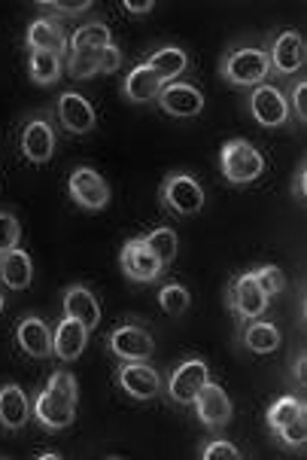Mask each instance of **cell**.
I'll return each mask as SVG.
<instances>
[{"label": "cell", "mask_w": 307, "mask_h": 460, "mask_svg": "<svg viewBox=\"0 0 307 460\" xmlns=\"http://www.w3.org/2000/svg\"><path fill=\"white\" fill-rule=\"evenodd\" d=\"M271 74V65H268V52L259 49V46H238V49L225 52V58L219 61V76L228 85H262Z\"/></svg>", "instance_id": "6da1fadb"}, {"label": "cell", "mask_w": 307, "mask_h": 460, "mask_svg": "<svg viewBox=\"0 0 307 460\" xmlns=\"http://www.w3.org/2000/svg\"><path fill=\"white\" fill-rule=\"evenodd\" d=\"M219 171L228 183H253L265 174V155L250 140H225L219 150Z\"/></svg>", "instance_id": "7a4b0ae2"}, {"label": "cell", "mask_w": 307, "mask_h": 460, "mask_svg": "<svg viewBox=\"0 0 307 460\" xmlns=\"http://www.w3.org/2000/svg\"><path fill=\"white\" fill-rule=\"evenodd\" d=\"M159 201L164 210H171V214H177V217H195V214H201V208H204V190L192 174L174 171V174H168L162 181Z\"/></svg>", "instance_id": "3957f363"}, {"label": "cell", "mask_w": 307, "mask_h": 460, "mask_svg": "<svg viewBox=\"0 0 307 460\" xmlns=\"http://www.w3.org/2000/svg\"><path fill=\"white\" fill-rule=\"evenodd\" d=\"M110 354H116L122 363H149L155 350V339L140 323H119L107 339Z\"/></svg>", "instance_id": "277c9868"}, {"label": "cell", "mask_w": 307, "mask_h": 460, "mask_svg": "<svg viewBox=\"0 0 307 460\" xmlns=\"http://www.w3.org/2000/svg\"><path fill=\"white\" fill-rule=\"evenodd\" d=\"M268 296L259 290L253 271H243L228 284V308H232V314L238 317L241 323L247 321H256V317H262L268 311Z\"/></svg>", "instance_id": "5b68a950"}, {"label": "cell", "mask_w": 307, "mask_h": 460, "mask_svg": "<svg viewBox=\"0 0 307 460\" xmlns=\"http://www.w3.org/2000/svg\"><path fill=\"white\" fill-rule=\"evenodd\" d=\"M119 265L122 275L128 280H137V284H153L164 275V265L149 247L144 244V238H128L119 251Z\"/></svg>", "instance_id": "8992f818"}, {"label": "cell", "mask_w": 307, "mask_h": 460, "mask_svg": "<svg viewBox=\"0 0 307 460\" xmlns=\"http://www.w3.org/2000/svg\"><path fill=\"white\" fill-rule=\"evenodd\" d=\"M67 192H70V199H74V205H80L83 210H89V214L104 210L110 201L107 181L94 168H85V165L74 168V174H70V181H67Z\"/></svg>", "instance_id": "52a82bcc"}, {"label": "cell", "mask_w": 307, "mask_h": 460, "mask_svg": "<svg viewBox=\"0 0 307 460\" xmlns=\"http://www.w3.org/2000/svg\"><path fill=\"white\" fill-rule=\"evenodd\" d=\"M250 113L262 128H283L289 122V101L277 85H253L250 92Z\"/></svg>", "instance_id": "ba28073f"}, {"label": "cell", "mask_w": 307, "mask_h": 460, "mask_svg": "<svg viewBox=\"0 0 307 460\" xmlns=\"http://www.w3.org/2000/svg\"><path fill=\"white\" fill-rule=\"evenodd\" d=\"M31 411H34V418L40 420L49 433L55 430H65L76 420V402L67 400L65 394H58L55 387L46 385L40 394H37L34 405H31Z\"/></svg>", "instance_id": "9c48e42d"}, {"label": "cell", "mask_w": 307, "mask_h": 460, "mask_svg": "<svg viewBox=\"0 0 307 460\" xmlns=\"http://www.w3.org/2000/svg\"><path fill=\"white\" fill-rule=\"evenodd\" d=\"M210 381V369H207V363L204 360H183L177 366L174 372H171V378H168V396H171V402H177V405H192L195 402V396L201 394V387Z\"/></svg>", "instance_id": "30bf717a"}, {"label": "cell", "mask_w": 307, "mask_h": 460, "mask_svg": "<svg viewBox=\"0 0 307 460\" xmlns=\"http://www.w3.org/2000/svg\"><path fill=\"white\" fill-rule=\"evenodd\" d=\"M122 67V49L119 46H104V49L92 52H70L67 56V74L74 80H89L98 74H116Z\"/></svg>", "instance_id": "8fae6325"}, {"label": "cell", "mask_w": 307, "mask_h": 460, "mask_svg": "<svg viewBox=\"0 0 307 460\" xmlns=\"http://www.w3.org/2000/svg\"><path fill=\"white\" fill-rule=\"evenodd\" d=\"M155 101L164 113L177 119H192L204 111V92L192 83H164Z\"/></svg>", "instance_id": "7c38bea8"}, {"label": "cell", "mask_w": 307, "mask_h": 460, "mask_svg": "<svg viewBox=\"0 0 307 460\" xmlns=\"http://www.w3.org/2000/svg\"><path fill=\"white\" fill-rule=\"evenodd\" d=\"M268 52V65H271V74L277 76H293L304 67V40L298 31H280L274 37L271 49Z\"/></svg>", "instance_id": "4fadbf2b"}, {"label": "cell", "mask_w": 307, "mask_h": 460, "mask_svg": "<svg viewBox=\"0 0 307 460\" xmlns=\"http://www.w3.org/2000/svg\"><path fill=\"white\" fill-rule=\"evenodd\" d=\"M119 387L134 400H153L162 394V376L149 363H122V369L116 372Z\"/></svg>", "instance_id": "5bb4252c"}, {"label": "cell", "mask_w": 307, "mask_h": 460, "mask_svg": "<svg viewBox=\"0 0 307 460\" xmlns=\"http://www.w3.org/2000/svg\"><path fill=\"white\" fill-rule=\"evenodd\" d=\"M19 146H22V155L31 162V165H46L55 153V128L52 122L46 119H31L25 122L22 128V137H19Z\"/></svg>", "instance_id": "9a60e30c"}, {"label": "cell", "mask_w": 307, "mask_h": 460, "mask_svg": "<svg viewBox=\"0 0 307 460\" xmlns=\"http://www.w3.org/2000/svg\"><path fill=\"white\" fill-rule=\"evenodd\" d=\"M195 415L204 427H225L232 420V400L216 381H207L201 387V394L195 396Z\"/></svg>", "instance_id": "2e32d148"}, {"label": "cell", "mask_w": 307, "mask_h": 460, "mask_svg": "<svg viewBox=\"0 0 307 460\" xmlns=\"http://www.w3.org/2000/svg\"><path fill=\"white\" fill-rule=\"evenodd\" d=\"M85 345H89V330L80 321H74V317H61L58 326L52 330V357L74 363L80 360Z\"/></svg>", "instance_id": "e0dca14e"}, {"label": "cell", "mask_w": 307, "mask_h": 460, "mask_svg": "<svg viewBox=\"0 0 307 460\" xmlns=\"http://www.w3.org/2000/svg\"><path fill=\"white\" fill-rule=\"evenodd\" d=\"M15 345L34 360H46V357H52V330L37 314H28L15 326Z\"/></svg>", "instance_id": "ac0fdd59"}, {"label": "cell", "mask_w": 307, "mask_h": 460, "mask_svg": "<svg viewBox=\"0 0 307 460\" xmlns=\"http://www.w3.org/2000/svg\"><path fill=\"white\" fill-rule=\"evenodd\" d=\"M58 119H61V126L67 131H74V135H89V131H94V126H98L94 107L83 95H76V92H65V95L58 98Z\"/></svg>", "instance_id": "d6986e66"}, {"label": "cell", "mask_w": 307, "mask_h": 460, "mask_svg": "<svg viewBox=\"0 0 307 460\" xmlns=\"http://www.w3.org/2000/svg\"><path fill=\"white\" fill-rule=\"evenodd\" d=\"M61 305H65V317H74V321H80L85 330H98L101 323V305L98 299H94V293L89 287H67L65 296H61Z\"/></svg>", "instance_id": "ffe728a7"}, {"label": "cell", "mask_w": 307, "mask_h": 460, "mask_svg": "<svg viewBox=\"0 0 307 460\" xmlns=\"http://www.w3.org/2000/svg\"><path fill=\"white\" fill-rule=\"evenodd\" d=\"M28 418H31V400L25 396V391L19 385L0 387V427L15 433L22 427H28Z\"/></svg>", "instance_id": "44dd1931"}, {"label": "cell", "mask_w": 307, "mask_h": 460, "mask_svg": "<svg viewBox=\"0 0 307 460\" xmlns=\"http://www.w3.org/2000/svg\"><path fill=\"white\" fill-rule=\"evenodd\" d=\"M25 43L31 52H52V56H67V37L52 19H34L28 25Z\"/></svg>", "instance_id": "7402d4cb"}, {"label": "cell", "mask_w": 307, "mask_h": 460, "mask_svg": "<svg viewBox=\"0 0 307 460\" xmlns=\"http://www.w3.org/2000/svg\"><path fill=\"white\" fill-rule=\"evenodd\" d=\"M162 80L153 74V67L146 65H137L128 70V76H125L122 83V95L131 101V104H149V101H155V95L162 92Z\"/></svg>", "instance_id": "603a6c76"}, {"label": "cell", "mask_w": 307, "mask_h": 460, "mask_svg": "<svg viewBox=\"0 0 307 460\" xmlns=\"http://www.w3.org/2000/svg\"><path fill=\"white\" fill-rule=\"evenodd\" d=\"M31 278H34V262H31V253L15 247V251L0 256V280H4L10 290L22 293L31 287Z\"/></svg>", "instance_id": "cb8c5ba5"}, {"label": "cell", "mask_w": 307, "mask_h": 460, "mask_svg": "<svg viewBox=\"0 0 307 460\" xmlns=\"http://www.w3.org/2000/svg\"><path fill=\"white\" fill-rule=\"evenodd\" d=\"M241 341L253 354H271V350L280 348V330L271 321L256 317V321L241 323Z\"/></svg>", "instance_id": "d4e9b609"}, {"label": "cell", "mask_w": 307, "mask_h": 460, "mask_svg": "<svg viewBox=\"0 0 307 460\" xmlns=\"http://www.w3.org/2000/svg\"><path fill=\"white\" fill-rule=\"evenodd\" d=\"M146 65L153 67V74L159 76L162 83H174L189 67V56L180 46H162V49H155L153 56L146 58Z\"/></svg>", "instance_id": "484cf974"}, {"label": "cell", "mask_w": 307, "mask_h": 460, "mask_svg": "<svg viewBox=\"0 0 307 460\" xmlns=\"http://www.w3.org/2000/svg\"><path fill=\"white\" fill-rule=\"evenodd\" d=\"M113 43V34L104 22H89V25L76 28L74 37H67V56L70 52H92V49H104Z\"/></svg>", "instance_id": "4316f807"}, {"label": "cell", "mask_w": 307, "mask_h": 460, "mask_svg": "<svg viewBox=\"0 0 307 460\" xmlns=\"http://www.w3.org/2000/svg\"><path fill=\"white\" fill-rule=\"evenodd\" d=\"M61 70H65V58L52 56V52H31L28 58V76L37 85H55L61 80Z\"/></svg>", "instance_id": "83f0119b"}, {"label": "cell", "mask_w": 307, "mask_h": 460, "mask_svg": "<svg viewBox=\"0 0 307 460\" xmlns=\"http://www.w3.org/2000/svg\"><path fill=\"white\" fill-rule=\"evenodd\" d=\"M144 244H146L155 256H159L164 269H168V265L177 260L180 241H177V232L171 229V226H159V229L146 232V235H144Z\"/></svg>", "instance_id": "f1b7e54d"}, {"label": "cell", "mask_w": 307, "mask_h": 460, "mask_svg": "<svg viewBox=\"0 0 307 460\" xmlns=\"http://www.w3.org/2000/svg\"><path fill=\"white\" fill-rule=\"evenodd\" d=\"M304 411V402L298 400V396L293 394H286V396H280V400H274L271 402V409H268V430H271L274 436H277L283 427L289 424L293 418H298Z\"/></svg>", "instance_id": "f546056e"}, {"label": "cell", "mask_w": 307, "mask_h": 460, "mask_svg": "<svg viewBox=\"0 0 307 460\" xmlns=\"http://www.w3.org/2000/svg\"><path fill=\"white\" fill-rule=\"evenodd\" d=\"M253 278H256V284H259V290H262L268 299L271 296H277L286 290V275L277 269V265H271V262H265V265H256L253 269Z\"/></svg>", "instance_id": "4dcf8cb0"}, {"label": "cell", "mask_w": 307, "mask_h": 460, "mask_svg": "<svg viewBox=\"0 0 307 460\" xmlns=\"http://www.w3.org/2000/svg\"><path fill=\"white\" fill-rule=\"evenodd\" d=\"M159 305H162L164 314H171V317L183 314V311L189 308V290L183 284H164L159 290Z\"/></svg>", "instance_id": "1f68e13d"}, {"label": "cell", "mask_w": 307, "mask_h": 460, "mask_svg": "<svg viewBox=\"0 0 307 460\" xmlns=\"http://www.w3.org/2000/svg\"><path fill=\"white\" fill-rule=\"evenodd\" d=\"M277 439L286 448H304L307 446V411H302L298 418L289 420V424L277 433Z\"/></svg>", "instance_id": "d6a6232c"}, {"label": "cell", "mask_w": 307, "mask_h": 460, "mask_svg": "<svg viewBox=\"0 0 307 460\" xmlns=\"http://www.w3.org/2000/svg\"><path fill=\"white\" fill-rule=\"evenodd\" d=\"M22 241V226L15 220L13 214H6V210H0V256L10 253L19 247Z\"/></svg>", "instance_id": "836d02e7"}, {"label": "cell", "mask_w": 307, "mask_h": 460, "mask_svg": "<svg viewBox=\"0 0 307 460\" xmlns=\"http://www.w3.org/2000/svg\"><path fill=\"white\" fill-rule=\"evenodd\" d=\"M37 10L58 13V15H83L92 10V0H40Z\"/></svg>", "instance_id": "e575fe53"}, {"label": "cell", "mask_w": 307, "mask_h": 460, "mask_svg": "<svg viewBox=\"0 0 307 460\" xmlns=\"http://www.w3.org/2000/svg\"><path fill=\"white\" fill-rule=\"evenodd\" d=\"M201 457L204 460H241L243 455L238 451V446H232L228 439H210L201 446Z\"/></svg>", "instance_id": "d590c367"}, {"label": "cell", "mask_w": 307, "mask_h": 460, "mask_svg": "<svg viewBox=\"0 0 307 460\" xmlns=\"http://www.w3.org/2000/svg\"><path fill=\"white\" fill-rule=\"evenodd\" d=\"M49 387H55V391H58V394H65L67 400L80 402V387H76V378L70 376L67 369L52 372V376H49Z\"/></svg>", "instance_id": "8d00e7d4"}, {"label": "cell", "mask_w": 307, "mask_h": 460, "mask_svg": "<svg viewBox=\"0 0 307 460\" xmlns=\"http://www.w3.org/2000/svg\"><path fill=\"white\" fill-rule=\"evenodd\" d=\"M293 107H295V119H298V122H304V119H307V83H304V80L295 85V92H293Z\"/></svg>", "instance_id": "74e56055"}, {"label": "cell", "mask_w": 307, "mask_h": 460, "mask_svg": "<svg viewBox=\"0 0 307 460\" xmlns=\"http://www.w3.org/2000/svg\"><path fill=\"white\" fill-rule=\"evenodd\" d=\"M304 196H307V165L302 162L295 171V181H293V199L304 201Z\"/></svg>", "instance_id": "f35d334b"}, {"label": "cell", "mask_w": 307, "mask_h": 460, "mask_svg": "<svg viewBox=\"0 0 307 460\" xmlns=\"http://www.w3.org/2000/svg\"><path fill=\"white\" fill-rule=\"evenodd\" d=\"M122 6H125V10H128L131 15H149V13L155 10L153 0H125Z\"/></svg>", "instance_id": "ab89813d"}, {"label": "cell", "mask_w": 307, "mask_h": 460, "mask_svg": "<svg viewBox=\"0 0 307 460\" xmlns=\"http://www.w3.org/2000/svg\"><path fill=\"white\" fill-rule=\"evenodd\" d=\"M295 381H298L302 387L307 385V357H304V354L295 360Z\"/></svg>", "instance_id": "60d3db41"}, {"label": "cell", "mask_w": 307, "mask_h": 460, "mask_svg": "<svg viewBox=\"0 0 307 460\" xmlns=\"http://www.w3.org/2000/svg\"><path fill=\"white\" fill-rule=\"evenodd\" d=\"M37 457H40V460H58L61 455H55V451H40Z\"/></svg>", "instance_id": "b9f144b4"}, {"label": "cell", "mask_w": 307, "mask_h": 460, "mask_svg": "<svg viewBox=\"0 0 307 460\" xmlns=\"http://www.w3.org/2000/svg\"><path fill=\"white\" fill-rule=\"evenodd\" d=\"M4 308H6V302H4V296H0V314H4Z\"/></svg>", "instance_id": "7bdbcfd3"}]
</instances>
